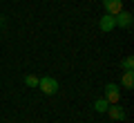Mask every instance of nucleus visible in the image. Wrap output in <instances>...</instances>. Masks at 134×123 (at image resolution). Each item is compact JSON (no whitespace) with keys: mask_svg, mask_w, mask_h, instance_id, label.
Instances as JSON below:
<instances>
[{"mask_svg":"<svg viewBox=\"0 0 134 123\" xmlns=\"http://www.w3.org/2000/svg\"><path fill=\"white\" fill-rule=\"evenodd\" d=\"M107 105H110V103H107V101L103 99V96L94 101V110H96V112H105V110H107Z\"/></svg>","mask_w":134,"mask_h":123,"instance_id":"nucleus-9","label":"nucleus"},{"mask_svg":"<svg viewBox=\"0 0 134 123\" xmlns=\"http://www.w3.org/2000/svg\"><path fill=\"white\" fill-rule=\"evenodd\" d=\"M114 23H116V27L127 29V27H132L134 18H132V14H130V11H119V14L114 16Z\"/></svg>","mask_w":134,"mask_h":123,"instance_id":"nucleus-3","label":"nucleus"},{"mask_svg":"<svg viewBox=\"0 0 134 123\" xmlns=\"http://www.w3.org/2000/svg\"><path fill=\"white\" fill-rule=\"evenodd\" d=\"M98 27H100V31H112V29L116 27V23H114V16H110V14H105L103 18L98 20Z\"/></svg>","mask_w":134,"mask_h":123,"instance_id":"nucleus-6","label":"nucleus"},{"mask_svg":"<svg viewBox=\"0 0 134 123\" xmlns=\"http://www.w3.org/2000/svg\"><path fill=\"white\" fill-rule=\"evenodd\" d=\"M103 99H105L107 103H119L121 101V87L116 85V83H107V85L103 87Z\"/></svg>","mask_w":134,"mask_h":123,"instance_id":"nucleus-2","label":"nucleus"},{"mask_svg":"<svg viewBox=\"0 0 134 123\" xmlns=\"http://www.w3.org/2000/svg\"><path fill=\"white\" fill-rule=\"evenodd\" d=\"M121 67H123V72H134V58L125 56L123 61H121Z\"/></svg>","mask_w":134,"mask_h":123,"instance_id":"nucleus-8","label":"nucleus"},{"mask_svg":"<svg viewBox=\"0 0 134 123\" xmlns=\"http://www.w3.org/2000/svg\"><path fill=\"white\" fill-rule=\"evenodd\" d=\"M25 85L27 87H38V76H34V74L25 76Z\"/></svg>","mask_w":134,"mask_h":123,"instance_id":"nucleus-10","label":"nucleus"},{"mask_svg":"<svg viewBox=\"0 0 134 123\" xmlns=\"http://www.w3.org/2000/svg\"><path fill=\"white\" fill-rule=\"evenodd\" d=\"M105 112L110 114V119H114V121H123V119H125V110L121 108L119 103H110Z\"/></svg>","mask_w":134,"mask_h":123,"instance_id":"nucleus-5","label":"nucleus"},{"mask_svg":"<svg viewBox=\"0 0 134 123\" xmlns=\"http://www.w3.org/2000/svg\"><path fill=\"white\" fill-rule=\"evenodd\" d=\"M38 87H40V92H43V94L54 96V94L58 92V81L52 78V76H43V78H38Z\"/></svg>","mask_w":134,"mask_h":123,"instance_id":"nucleus-1","label":"nucleus"},{"mask_svg":"<svg viewBox=\"0 0 134 123\" xmlns=\"http://www.w3.org/2000/svg\"><path fill=\"white\" fill-rule=\"evenodd\" d=\"M0 27H2V16H0Z\"/></svg>","mask_w":134,"mask_h":123,"instance_id":"nucleus-11","label":"nucleus"},{"mask_svg":"<svg viewBox=\"0 0 134 123\" xmlns=\"http://www.w3.org/2000/svg\"><path fill=\"white\" fill-rule=\"evenodd\" d=\"M103 9L105 14L116 16L119 11H123V0H103Z\"/></svg>","mask_w":134,"mask_h":123,"instance_id":"nucleus-4","label":"nucleus"},{"mask_svg":"<svg viewBox=\"0 0 134 123\" xmlns=\"http://www.w3.org/2000/svg\"><path fill=\"white\" fill-rule=\"evenodd\" d=\"M121 85H123L125 90H132V85H134V74H132V72H125V74H123Z\"/></svg>","mask_w":134,"mask_h":123,"instance_id":"nucleus-7","label":"nucleus"}]
</instances>
